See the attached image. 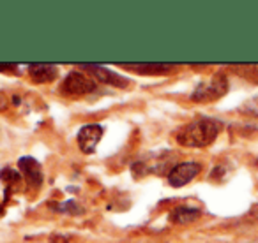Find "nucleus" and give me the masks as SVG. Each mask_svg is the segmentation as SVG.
<instances>
[{"label":"nucleus","mask_w":258,"mask_h":243,"mask_svg":"<svg viewBox=\"0 0 258 243\" xmlns=\"http://www.w3.org/2000/svg\"><path fill=\"white\" fill-rule=\"evenodd\" d=\"M219 131H221L219 122L212 120V118H200V120L187 124L177 133V143L191 148L207 147L218 138Z\"/></svg>","instance_id":"nucleus-1"},{"label":"nucleus","mask_w":258,"mask_h":243,"mask_svg":"<svg viewBox=\"0 0 258 243\" xmlns=\"http://www.w3.org/2000/svg\"><path fill=\"white\" fill-rule=\"evenodd\" d=\"M228 92V81L223 74H214L209 78L207 81H202L200 85L195 88L191 99L197 102H212V100L219 99Z\"/></svg>","instance_id":"nucleus-2"},{"label":"nucleus","mask_w":258,"mask_h":243,"mask_svg":"<svg viewBox=\"0 0 258 243\" xmlns=\"http://www.w3.org/2000/svg\"><path fill=\"white\" fill-rule=\"evenodd\" d=\"M96 81L85 72L73 71L66 76V79L60 85V93L66 97H82L96 90Z\"/></svg>","instance_id":"nucleus-3"},{"label":"nucleus","mask_w":258,"mask_h":243,"mask_svg":"<svg viewBox=\"0 0 258 243\" xmlns=\"http://www.w3.org/2000/svg\"><path fill=\"white\" fill-rule=\"evenodd\" d=\"M200 173V164L197 162H182L172 168L168 175V183L172 187H182Z\"/></svg>","instance_id":"nucleus-4"},{"label":"nucleus","mask_w":258,"mask_h":243,"mask_svg":"<svg viewBox=\"0 0 258 243\" xmlns=\"http://www.w3.org/2000/svg\"><path fill=\"white\" fill-rule=\"evenodd\" d=\"M103 138V127L97 126V124H89V126H83L78 133V145L80 150L85 152V154H94L97 143Z\"/></svg>","instance_id":"nucleus-5"},{"label":"nucleus","mask_w":258,"mask_h":243,"mask_svg":"<svg viewBox=\"0 0 258 243\" xmlns=\"http://www.w3.org/2000/svg\"><path fill=\"white\" fill-rule=\"evenodd\" d=\"M83 71H89V74H92L94 78H97V81L104 83V85L118 86V88H125V85H129V79L120 76L118 72L108 71L103 65H83Z\"/></svg>","instance_id":"nucleus-6"},{"label":"nucleus","mask_w":258,"mask_h":243,"mask_svg":"<svg viewBox=\"0 0 258 243\" xmlns=\"http://www.w3.org/2000/svg\"><path fill=\"white\" fill-rule=\"evenodd\" d=\"M18 166L29 185H32L34 189H39V187L43 185V169H41V164L36 159L22 157L18 161Z\"/></svg>","instance_id":"nucleus-7"},{"label":"nucleus","mask_w":258,"mask_h":243,"mask_svg":"<svg viewBox=\"0 0 258 243\" xmlns=\"http://www.w3.org/2000/svg\"><path fill=\"white\" fill-rule=\"evenodd\" d=\"M29 76L34 83H51L53 79H57L58 69L50 64H30Z\"/></svg>","instance_id":"nucleus-8"},{"label":"nucleus","mask_w":258,"mask_h":243,"mask_svg":"<svg viewBox=\"0 0 258 243\" xmlns=\"http://www.w3.org/2000/svg\"><path fill=\"white\" fill-rule=\"evenodd\" d=\"M125 69H133V71H138L142 74H168L173 69V65L168 64H127L122 65Z\"/></svg>","instance_id":"nucleus-9"},{"label":"nucleus","mask_w":258,"mask_h":243,"mask_svg":"<svg viewBox=\"0 0 258 243\" xmlns=\"http://www.w3.org/2000/svg\"><path fill=\"white\" fill-rule=\"evenodd\" d=\"M200 217V210L197 208H189V206H179L172 211L170 218L175 224H189V222H195Z\"/></svg>","instance_id":"nucleus-10"},{"label":"nucleus","mask_w":258,"mask_h":243,"mask_svg":"<svg viewBox=\"0 0 258 243\" xmlns=\"http://www.w3.org/2000/svg\"><path fill=\"white\" fill-rule=\"evenodd\" d=\"M242 109L246 111V113L253 114V116H258V97H253V99L247 100L242 106Z\"/></svg>","instance_id":"nucleus-11"},{"label":"nucleus","mask_w":258,"mask_h":243,"mask_svg":"<svg viewBox=\"0 0 258 243\" xmlns=\"http://www.w3.org/2000/svg\"><path fill=\"white\" fill-rule=\"evenodd\" d=\"M57 210H60V211H71L73 215H78L80 211H82V208H80L78 204L75 203V201H66L64 204L57 206Z\"/></svg>","instance_id":"nucleus-12"},{"label":"nucleus","mask_w":258,"mask_h":243,"mask_svg":"<svg viewBox=\"0 0 258 243\" xmlns=\"http://www.w3.org/2000/svg\"><path fill=\"white\" fill-rule=\"evenodd\" d=\"M0 71H6V74H13V72L16 74L18 67H16V65H11V64H0Z\"/></svg>","instance_id":"nucleus-13"},{"label":"nucleus","mask_w":258,"mask_h":243,"mask_svg":"<svg viewBox=\"0 0 258 243\" xmlns=\"http://www.w3.org/2000/svg\"><path fill=\"white\" fill-rule=\"evenodd\" d=\"M6 109V99H4V95L0 93V111H4Z\"/></svg>","instance_id":"nucleus-14"}]
</instances>
